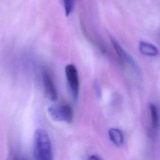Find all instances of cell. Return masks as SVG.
Here are the masks:
<instances>
[{
	"instance_id": "obj_9",
	"label": "cell",
	"mask_w": 160,
	"mask_h": 160,
	"mask_svg": "<svg viewBox=\"0 0 160 160\" xmlns=\"http://www.w3.org/2000/svg\"><path fill=\"white\" fill-rule=\"evenodd\" d=\"M76 0H63V6L66 15H70L74 9Z\"/></svg>"
},
{
	"instance_id": "obj_6",
	"label": "cell",
	"mask_w": 160,
	"mask_h": 160,
	"mask_svg": "<svg viewBox=\"0 0 160 160\" xmlns=\"http://www.w3.org/2000/svg\"><path fill=\"white\" fill-rule=\"evenodd\" d=\"M139 50L142 54L148 56H156L159 54L158 49L154 45L144 41L139 42Z\"/></svg>"
},
{
	"instance_id": "obj_3",
	"label": "cell",
	"mask_w": 160,
	"mask_h": 160,
	"mask_svg": "<svg viewBox=\"0 0 160 160\" xmlns=\"http://www.w3.org/2000/svg\"><path fill=\"white\" fill-rule=\"evenodd\" d=\"M65 72L67 81L73 98L77 99L79 90V81L77 68L74 64H68L65 68Z\"/></svg>"
},
{
	"instance_id": "obj_10",
	"label": "cell",
	"mask_w": 160,
	"mask_h": 160,
	"mask_svg": "<svg viewBox=\"0 0 160 160\" xmlns=\"http://www.w3.org/2000/svg\"><path fill=\"white\" fill-rule=\"evenodd\" d=\"M94 86L95 92H96V95H97L98 97H101V88H100L99 84V82H98L97 81H96L94 82Z\"/></svg>"
},
{
	"instance_id": "obj_4",
	"label": "cell",
	"mask_w": 160,
	"mask_h": 160,
	"mask_svg": "<svg viewBox=\"0 0 160 160\" xmlns=\"http://www.w3.org/2000/svg\"><path fill=\"white\" fill-rule=\"evenodd\" d=\"M42 79L45 96L51 101H56L58 99V91L53 79L49 72L45 70L43 71Z\"/></svg>"
},
{
	"instance_id": "obj_8",
	"label": "cell",
	"mask_w": 160,
	"mask_h": 160,
	"mask_svg": "<svg viewBox=\"0 0 160 160\" xmlns=\"http://www.w3.org/2000/svg\"><path fill=\"white\" fill-rule=\"evenodd\" d=\"M150 114H151V124L154 128H156L158 126L159 122V116L158 111L154 104H151L149 106Z\"/></svg>"
},
{
	"instance_id": "obj_5",
	"label": "cell",
	"mask_w": 160,
	"mask_h": 160,
	"mask_svg": "<svg viewBox=\"0 0 160 160\" xmlns=\"http://www.w3.org/2000/svg\"><path fill=\"white\" fill-rule=\"evenodd\" d=\"M110 39H111V42L112 44V46H113L114 49H115L120 61L122 62H128L129 64L131 65V66L134 69H136L137 65H136V62H134L133 59L123 49V48L121 47V46L119 44V43L117 41V40L112 36L110 37Z\"/></svg>"
},
{
	"instance_id": "obj_7",
	"label": "cell",
	"mask_w": 160,
	"mask_h": 160,
	"mask_svg": "<svg viewBox=\"0 0 160 160\" xmlns=\"http://www.w3.org/2000/svg\"><path fill=\"white\" fill-rule=\"evenodd\" d=\"M108 136L111 141L116 146H121L124 143V136L122 131L116 128H112L108 131Z\"/></svg>"
},
{
	"instance_id": "obj_11",
	"label": "cell",
	"mask_w": 160,
	"mask_h": 160,
	"mask_svg": "<svg viewBox=\"0 0 160 160\" xmlns=\"http://www.w3.org/2000/svg\"><path fill=\"white\" fill-rule=\"evenodd\" d=\"M89 159H101V158L98 154H92L91 156H89Z\"/></svg>"
},
{
	"instance_id": "obj_1",
	"label": "cell",
	"mask_w": 160,
	"mask_h": 160,
	"mask_svg": "<svg viewBox=\"0 0 160 160\" xmlns=\"http://www.w3.org/2000/svg\"><path fill=\"white\" fill-rule=\"evenodd\" d=\"M32 153L34 158L38 160H51L53 158L50 138L43 129L38 128L34 132Z\"/></svg>"
},
{
	"instance_id": "obj_2",
	"label": "cell",
	"mask_w": 160,
	"mask_h": 160,
	"mask_svg": "<svg viewBox=\"0 0 160 160\" xmlns=\"http://www.w3.org/2000/svg\"><path fill=\"white\" fill-rule=\"evenodd\" d=\"M48 112L54 121L71 122L73 118V110L71 106L66 103L49 106Z\"/></svg>"
}]
</instances>
